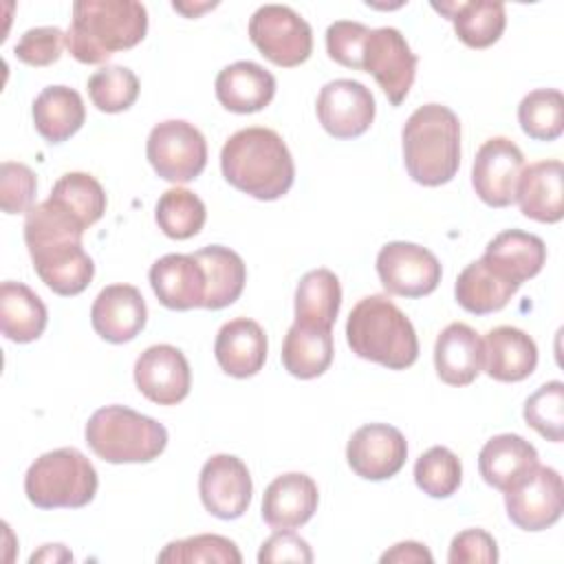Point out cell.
Returning a JSON list of instances; mask_svg holds the SVG:
<instances>
[{"instance_id":"10","label":"cell","mask_w":564,"mask_h":564,"mask_svg":"<svg viewBox=\"0 0 564 564\" xmlns=\"http://www.w3.org/2000/svg\"><path fill=\"white\" fill-rule=\"evenodd\" d=\"M505 507L509 520L522 531L553 527L564 509L562 476L553 467L538 463L505 489Z\"/></svg>"},{"instance_id":"6","label":"cell","mask_w":564,"mask_h":564,"mask_svg":"<svg viewBox=\"0 0 564 564\" xmlns=\"http://www.w3.org/2000/svg\"><path fill=\"white\" fill-rule=\"evenodd\" d=\"M84 436L95 456L115 465L150 463L167 447V430L126 405H106L93 412Z\"/></svg>"},{"instance_id":"20","label":"cell","mask_w":564,"mask_h":564,"mask_svg":"<svg viewBox=\"0 0 564 564\" xmlns=\"http://www.w3.org/2000/svg\"><path fill=\"white\" fill-rule=\"evenodd\" d=\"M319 491L311 476L289 471L269 482L262 496V520L271 529H297L317 511Z\"/></svg>"},{"instance_id":"47","label":"cell","mask_w":564,"mask_h":564,"mask_svg":"<svg viewBox=\"0 0 564 564\" xmlns=\"http://www.w3.org/2000/svg\"><path fill=\"white\" fill-rule=\"evenodd\" d=\"M432 553L427 551L425 544L421 542H412V540H405V542H399L394 544L390 551H386L381 555V564H410V562H432Z\"/></svg>"},{"instance_id":"26","label":"cell","mask_w":564,"mask_h":564,"mask_svg":"<svg viewBox=\"0 0 564 564\" xmlns=\"http://www.w3.org/2000/svg\"><path fill=\"white\" fill-rule=\"evenodd\" d=\"M482 260L496 273L520 286L542 271L546 262V245L535 234L507 229L487 242Z\"/></svg>"},{"instance_id":"21","label":"cell","mask_w":564,"mask_h":564,"mask_svg":"<svg viewBox=\"0 0 564 564\" xmlns=\"http://www.w3.org/2000/svg\"><path fill=\"white\" fill-rule=\"evenodd\" d=\"M267 335L256 319L236 317L220 326L214 341V357L220 370L236 379L253 377L267 361Z\"/></svg>"},{"instance_id":"12","label":"cell","mask_w":564,"mask_h":564,"mask_svg":"<svg viewBox=\"0 0 564 564\" xmlns=\"http://www.w3.org/2000/svg\"><path fill=\"white\" fill-rule=\"evenodd\" d=\"M377 275L390 295L423 297L436 291L443 271L438 258L430 249L394 240L379 249Z\"/></svg>"},{"instance_id":"38","label":"cell","mask_w":564,"mask_h":564,"mask_svg":"<svg viewBox=\"0 0 564 564\" xmlns=\"http://www.w3.org/2000/svg\"><path fill=\"white\" fill-rule=\"evenodd\" d=\"M460 480L463 465L458 456L443 445L430 447L414 463V482L430 498H449L460 487Z\"/></svg>"},{"instance_id":"8","label":"cell","mask_w":564,"mask_h":564,"mask_svg":"<svg viewBox=\"0 0 564 564\" xmlns=\"http://www.w3.org/2000/svg\"><path fill=\"white\" fill-rule=\"evenodd\" d=\"M249 40L271 64L293 68L313 53L311 24L286 4H262L249 20Z\"/></svg>"},{"instance_id":"24","label":"cell","mask_w":564,"mask_h":564,"mask_svg":"<svg viewBox=\"0 0 564 564\" xmlns=\"http://www.w3.org/2000/svg\"><path fill=\"white\" fill-rule=\"evenodd\" d=\"M216 99L229 112L251 115L264 110L275 95V77L256 62L240 59L216 75Z\"/></svg>"},{"instance_id":"34","label":"cell","mask_w":564,"mask_h":564,"mask_svg":"<svg viewBox=\"0 0 564 564\" xmlns=\"http://www.w3.org/2000/svg\"><path fill=\"white\" fill-rule=\"evenodd\" d=\"M341 286L330 269H313L302 275L295 289V322L315 328H330L339 315Z\"/></svg>"},{"instance_id":"14","label":"cell","mask_w":564,"mask_h":564,"mask_svg":"<svg viewBox=\"0 0 564 564\" xmlns=\"http://www.w3.org/2000/svg\"><path fill=\"white\" fill-rule=\"evenodd\" d=\"M522 170V150L507 137H491L476 152L471 185L485 205L507 207L516 200Z\"/></svg>"},{"instance_id":"18","label":"cell","mask_w":564,"mask_h":564,"mask_svg":"<svg viewBox=\"0 0 564 564\" xmlns=\"http://www.w3.org/2000/svg\"><path fill=\"white\" fill-rule=\"evenodd\" d=\"M148 322V306L132 284H110L99 291L90 306L95 333L110 344L132 341Z\"/></svg>"},{"instance_id":"35","label":"cell","mask_w":564,"mask_h":564,"mask_svg":"<svg viewBox=\"0 0 564 564\" xmlns=\"http://www.w3.org/2000/svg\"><path fill=\"white\" fill-rule=\"evenodd\" d=\"M48 198L70 214L84 229L104 216L108 203L101 183L88 172H66L53 185Z\"/></svg>"},{"instance_id":"42","label":"cell","mask_w":564,"mask_h":564,"mask_svg":"<svg viewBox=\"0 0 564 564\" xmlns=\"http://www.w3.org/2000/svg\"><path fill=\"white\" fill-rule=\"evenodd\" d=\"M37 178L24 163L4 161L0 165V207L4 214H26L33 207Z\"/></svg>"},{"instance_id":"43","label":"cell","mask_w":564,"mask_h":564,"mask_svg":"<svg viewBox=\"0 0 564 564\" xmlns=\"http://www.w3.org/2000/svg\"><path fill=\"white\" fill-rule=\"evenodd\" d=\"M66 33L57 26H35L22 33L13 46V55L26 66H51L62 57Z\"/></svg>"},{"instance_id":"23","label":"cell","mask_w":564,"mask_h":564,"mask_svg":"<svg viewBox=\"0 0 564 564\" xmlns=\"http://www.w3.org/2000/svg\"><path fill=\"white\" fill-rule=\"evenodd\" d=\"M564 165L557 159L531 163L522 170L516 200L520 212L538 223H560L564 216Z\"/></svg>"},{"instance_id":"5","label":"cell","mask_w":564,"mask_h":564,"mask_svg":"<svg viewBox=\"0 0 564 564\" xmlns=\"http://www.w3.org/2000/svg\"><path fill=\"white\" fill-rule=\"evenodd\" d=\"M346 339L357 357L390 370H405L419 357L416 330L388 295H368L352 306Z\"/></svg>"},{"instance_id":"7","label":"cell","mask_w":564,"mask_h":564,"mask_svg":"<svg viewBox=\"0 0 564 564\" xmlns=\"http://www.w3.org/2000/svg\"><path fill=\"white\" fill-rule=\"evenodd\" d=\"M97 471L77 447L37 456L24 476V494L37 509H79L97 494Z\"/></svg>"},{"instance_id":"19","label":"cell","mask_w":564,"mask_h":564,"mask_svg":"<svg viewBox=\"0 0 564 564\" xmlns=\"http://www.w3.org/2000/svg\"><path fill=\"white\" fill-rule=\"evenodd\" d=\"M150 286L156 300L172 311L205 304V271L194 253H167L150 267Z\"/></svg>"},{"instance_id":"33","label":"cell","mask_w":564,"mask_h":564,"mask_svg":"<svg viewBox=\"0 0 564 564\" xmlns=\"http://www.w3.org/2000/svg\"><path fill=\"white\" fill-rule=\"evenodd\" d=\"M333 330L293 322L282 344L284 370L297 379H315L333 364Z\"/></svg>"},{"instance_id":"45","label":"cell","mask_w":564,"mask_h":564,"mask_svg":"<svg viewBox=\"0 0 564 564\" xmlns=\"http://www.w3.org/2000/svg\"><path fill=\"white\" fill-rule=\"evenodd\" d=\"M449 564H494L498 562V544L485 529H465L452 538Z\"/></svg>"},{"instance_id":"16","label":"cell","mask_w":564,"mask_h":564,"mask_svg":"<svg viewBox=\"0 0 564 564\" xmlns=\"http://www.w3.org/2000/svg\"><path fill=\"white\" fill-rule=\"evenodd\" d=\"M408 458V441L394 425L366 423L352 432L346 445L350 469L364 480H388L401 471Z\"/></svg>"},{"instance_id":"48","label":"cell","mask_w":564,"mask_h":564,"mask_svg":"<svg viewBox=\"0 0 564 564\" xmlns=\"http://www.w3.org/2000/svg\"><path fill=\"white\" fill-rule=\"evenodd\" d=\"M62 549H64V544H44L40 553H33V555H31V562H42V560H53V562H57V560H73L70 553H59V555H57V551H62Z\"/></svg>"},{"instance_id":"17","label":"cell","mask_w":564,"mask_h":564,"mask_svg":"<svg viewBox=\"0 0 564 564\" xmlns=\"http://www.w3.org/2000/svg\"><path fill=\"white\" fill-rule=\"evenodd\" d=\"M137 390L156 405L181 403L192 388V370L185 355L172 344H154L134 361Z\"/></svg>"},{"instance_id":"46","label":"cell","mask_w":564,"mask_h":564,"mask_svg":"<svg viewBox=\"0 0 564 564\" xmlns=\"http://www.w3.org/2000/svg\"><path fill=\"white\" fill-rule=\"evenodd\" d=\"M260 564H273V562H300L311 564L313 551L304 538L293 533V529H278L273 535H269L258 553Z\"/></svg>"},{"instance_id":"40","label":"cell","mask_w":564,"mask_h":564,"mask_svg":"<svg viewBox=\"0 0 564 564\" xmlns=\"http://www.w3.org/2000/svg\"><path fill=\"white\" fill-rule=\"evenodd\" d=\"M159 562H172V564H192V562H218V564H240L242 555L225 535L216 533H200L185 540L170 542L159 555Z\"/></svg>"},{"instance_id":"39","label":"cell","mask_w":564,"mask_h":564,"mask_svg":"<svg viewBox=\"0 0 564 564\" xmlns=\"http://www.w3.org/2000/svg\"><path fill=\"white\" fill-rule=\"evenodd\" d=\"M139 79L126 66H104L88 77V97L101 112H123L139 97Z\"/></svg>"},{"instance_id":"29","label":"cell","mask_w":564,"mask_h":564,"mask_svg":"<svg viewBox=\"0 0 564 564\" xmlns=\"http://www.w3.org/2000/svg\"><path fill=\"white\" fill-rule=\"evenodd\" d=\"M194 258L205 271V304L203 308L220 311L234 304L247 282L245 260L229 247L209 245L194 251Z\"/></svg>"},{"instance_id":"1","label":"cell","mask_w":564,"mask_h":564,"mask_svg":"<svg viewBox=\"0 0 564 564\" xmlns=\"http://www.w3.org/2000/svg\"><path fill=\"white\" fill-rule=\"evenodd\" d=\"M84 227L51 198L33 205L24 218V242L40 280L57 295H79L95 275V262L82 247Z\"/></svg>"},{"instance_id":"28","label":"cell","mask_w":564,"mask_h":564,"mask_svg":"<svg viewBox=\"0 0 564 564\" xmlns=\"http://www.w3.org/2000/svg\"><path fill=\"white\" fill-rule=\"evenodd\" d=\"M538 465V449L520 434L491 436L478 454L482 480L500 491L509 489L524 471Z\"/></svg>"},{"instance_id":"22","label":"cell","mask_w":564,"mask_h":564,"mask_svg":"<svg viewBox=\"0 0 564 564\" xmlns=\"http://www.w3.org/2000/svg\"><path fill=\"white\" fill-rule=\"evenodd\" d=\"M482 337L463 322H452L434 344V368L447 386H469L482 370Z\"/></svg>"},{"instance_id":"31","label":"cell","mask_w":564,"mask_h":564,"mask_svg":"<svg viewBox=\"0 0 564 564\" xmlns=\"http://www.w3.org/2000/svg\"><path fill=\"white\" fill-rule=\"evenodd\" d=\"M432 9L452 20L458 40L469 48H487L496 44L507 26V11L502 2H445L432 4Z\"/></svg>"},{"instance_id":"41","label":"cell","mask_w":564,"mask_h":564,"mask_svg":"<svg viewBox=\"0 0 564 564\" xmlns=\"http://www.w3.org/2000/svg\"><path fill=\"white\" fill-rule=\"evenodd\" d=\"M522 416L540 436L553 443L564 438V383L549 381L524 401Z\"/></svg>"},{"instance_id":"3","label":"cell","mask_w":564,"mask_h":564,"mask_svg":"<svg viewBox=\"0 0 564 564\" xmlns=\"http://www.w3.org/2000/svg\"><path fill=\"white\" fill-rule=\"evenodd\" d=\"M148 33V11L134 0H77L66 48L82 64H104L117 51L134 48Z\"/></svg>"},{"instance_id":"13","label":"cell","mask_w":564,"mask_h":564,"mask_svg":"<svg viewBox=\"0 0 564 564\" xmlns=\"http://www.w3.org/2000/svg\"><path fill=\"white\" fill-rule=\"evenodd\" d=\"M317 119L322 128L335 139H357L375 121L377 104L361 82L333 79L322 86L317 95Z\"/></svg>"},{"instance_id":"44","label":"cell","mask_w":564,"mask_h":564,"mask_svg":"<svg viewBox=\"0 0 564 564\" xmlns=\"http://www.w3.org/2000/svg\"><path fill=\"white\" fill-rule=\"evenodd\" d=\"M370 29L361 22L337 20L326 29V53L346 68L361 70V53Z\"/></svg>"},{"instance_id":"9","label":"cell","mask_w":564,"mask_h":564,"mask_svg":"<svg viewBox=\"0 0 564 564\" xmlns=\"http://www.w3.org/2000/svg\"><path fill=\"white\" fill-rule=\"evenodd\" d=\"M145 156L163 181L189 183L207 165V141L194 123L167 119L150 130Z\"/></svg>"},{"instance_id":"25","label":"cell","mask_w":564,"mask_h":564,"mask_svg":"<svg viewBox=\"0 0 564 564\" xmlns=\"http://www.w3.org/2000/svg\"><path fill=\"white\" fill-rule=\"evenodd\" d=\"M482 370L502 383L527 379L538 366L535 341L516 326H496L482 339Z\"/></svg>"},{"instance_id":"37","label":"cell","mask_w":564,"mask_h":564,"mask_svg":"<svg viewBox=\"0 0 564 564\" xmlns=\"http://www.w3.org/2000/svg\"><path fill=\"white\" fill-rule=\"evenodd\" d=\"M522 132L535 141H555L564 132V95L557 88H535L518 106Z\"/></svg>"},{"instance_id":"32","label":"cell","mask_w":564,"mask_h":564,"mask_svg":"<svg viewBox=\"0 0 564 564\" xmlns=\"http://www.w3.org/2000/svg\"><path fill=\"white\" fill-rule=\"evenodd\" d=\"M520 286L496 273L482 258L469 262L456 278V302L474 315L502 311Z\"/></svg>"},{"instance_id":"30","label":"cell","mask_w":564,"mask_h":564,"mask_svg":"<svg viewBox=\"0 0 564 564\" xmlns=\"http://www.w3.org/2000/svg\"><path fill=\"white\" fill-rule=\"evenodd\" d=\"M48 322L42 297L22 282L4 280L0 286V328L9 341H35Z\"/></svg>"},{"instance_id":"11","label":"cell","mask_w":564,"mask_h":564,"mask_svg":"<svg viewBox=\"0 0 564 564\" xmlns=\"http://www.w3.org/2000/svg\"><path fill=\"white\" fill-rule=\"evenodd\" d=\"M416 64L419 57L399 29H370L361 53V70L375 77L392 106H401L408 97L416 77Z\"/></svg>"},{"instance_id":"27","label":"cell","mask_w":564,"mask_h":564,"mask_svg":"<svg viewBox=\"0 0 564 564\" xmlns=\"http://www.w3.org/2000/svg\"><path fill=\"white\" fill-rule=\"evenodd\" d=\"M33 126L48 143H64L86 121L82 95L70 86H46L31 106Z\"/></svg>"},{"instance_id":"36","label":"cell","mask_w":564,"mask_h":564,"mask_svg":"<svg viewBox=\"0 0 564 564\" xmlns=\"http://www.w3.org/2000/svg\"><path fill=\"white\" fill-rule=\"evenodd\" d=\"M205 218V203L185 187H172L163 192L154 209V220L159 229L174 240H187L196 236L203 229Z\"/></svg>"},{"instance_id":"4","label":"cell","mask_w":564,"mask_h":564,"mask_svg":"<svg viewBox=\"0 0 564 564\" xmlns=\"http://www.w3.org/2000/svg\"><path fill=\"white\" fill-rule=\"evenodd\" d=\"M403 163L410 178L423 187L449 183L460 165V121L443 104L416 108L403 130Z\"/></svg>"},{"instance_id":"15","label":"cell","mask_w":564,"mask_h":564,"mask_svg":"<svg viewBox=\"0 0 564 564\" xmlns=\"http://www.w3.org/2000/svg\"><path fill=\"white\" fill-rule=\"evenodd\" d=\"M198 494L203 507L220 518H240L251 502L253 482L247 465L234 454H214L205 460L198 476Z\"/></svg>"},{"instance_id":"2","label":"cell","mask_w":564,"mask_h":564,"mask_svg":"<svg viewBox=\"0 0 564 564\" xmlns=\"http://www.w3.org/2000/svg\"><path fill=\"white\" fill-rule=\"evenodd\" d=\"M225 181L258 200L282 198L293 181V156L282 137L271 128H242L220 150Z\"/></svg>"}]
</instances>
